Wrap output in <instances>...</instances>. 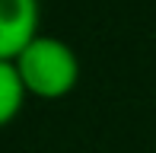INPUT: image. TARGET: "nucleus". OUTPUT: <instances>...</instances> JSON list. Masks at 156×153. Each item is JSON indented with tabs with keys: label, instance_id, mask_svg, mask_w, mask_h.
<instances>
[{
	"label": "nucleus",
	"instance_id": "3",
	"mask_svg": "<svg viewBox=\"0 0 156 153\" xmlns=\"http://www.w3.org/2000/svg\"><path fill=\"white\" fill-rule=\"evenodd\" d=\"M26 99L29 96H26V86L19 80L13 61H0V128H6L19 118Z\"/></svg>",
	"mask_w": 156,
	"mask_h": 153
},
{
	"label": "nucleus",
	"instance_id": "1",
	"mask_svg": "<svg viewBox=\"0 0 156 153\" xmlns=\"http://www.w3.org/2000/svg\"><path fill=\"white\" fill-rule=\"evenodd\" d=\"M19 80L26 86V96L35 99H64L76 89L80 83V58L76 51L58 35H45L38 32L13 61Z\"/></svg>",
	"mask_w": 156,
	"mask_h": 153
},
{
	"label": "nucleus",
	"instance_id": "2",
	"mask_svg": "<svg viewBox=\"0 0 156 153\" xmlns=\"http://www.w3.org/2000/svg\"><path fill=\"white\" fill-rule=\"evenodd\" d=\"M38 23V0H0V61H16V54L41 32Z\"/></svg>",
	"mask_w": 156,
	"mask_h": 153
}]
</instances>
